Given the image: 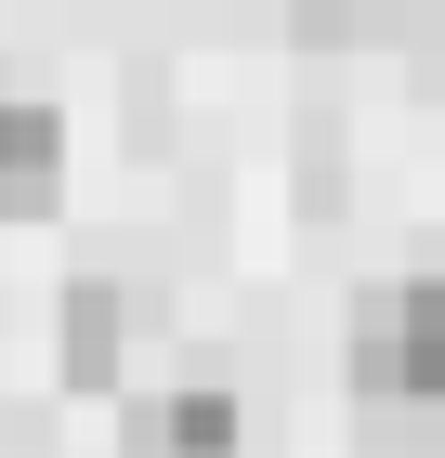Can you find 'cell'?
Masks as SVG:
<instances>
[{"mask_svg":"<svg viewBox=\"0 0 445 458\" xmlns=\"http://www.w3.org/2000/svg\"><path fill=\"white\" fill-rule=\"evenodd\" d=\"M354 380L380 406H445V276H406L354 315Z\"/></svg>","mask_w":445,"mask_h":458,"instance_id":"cell-1","label":"cell"},{"mask_svg":"<svg viewBox=\"0 0 445 458\" xmlns=\"http://www.w3.org/2000/svg\"><path fill=\"white\" fill-rule=\"evenodd\" d=\"M53 197H66V118L0 79V223H39Z\"/></svg>","mask_w":445,"mask_h":458,"instance_id":"cell-2","label":"cell"},{"mask_svg":"<svg viewBox=\"0 0 445 458\" xmlns=\"http://www.w3.org/2000/svg\"><path fill=\"white\" fill-rule=\"evenodd\" d=\"M144 432H158V458H236V380L223 367H184Z\"/></svg>","mask_w":445,"mask_h":458,"instance_id":"cell-3","label":"cell"},{"mask_svg":"<svg viewBox=\"0 0 445 458\" xmlns=\"http://www.w3.org/2000/svg\"><path fill=\"white\" fill-rule=\"evenodd\" d=\"M118 367H132V301L105 276H79L66 288V380L79 393H118Z\"/></svg>","mask_w":445,"mask_h":458,"instance_id":"cell-4","label":"cell"},{"mask_svg":"<svg viewBox=\"0 0 445 458\" xmlns=\"http://www.w3.org/2000/svg\"><path fill=\"white\" fill-rule=\"evenodd\" d=\"M393 27V0H302V39H367Z\"/></svg>","mask_w":445,"mask_h":458,"instance_id":"cell-5","label":"cell"}]
</instances>
